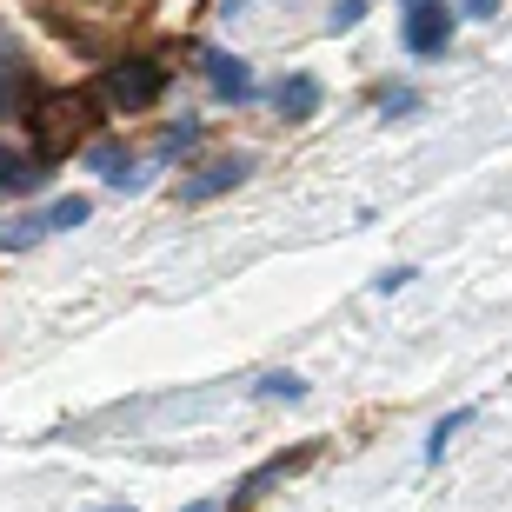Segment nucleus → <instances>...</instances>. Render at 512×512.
I'll use <instances>...</instances> for the list:
<instances>
[{
  "label": "nucleus",
  "instance_id": "1",
  "mask_svg": "<svg viewBox=\"0 0 512 512\" xmlns=\"http://www.w3.org/2000/svg\"><path fill=\"white\" fill-rule=\"evenodd\" d=\"M80 133H87V100L80 94H54V100H40V114H34V140L47 160H60V153L74 147Z\"/></svg>",
  "mask_w": 512,
  "mask_h": 512
},
{
  "label": "nucleus",
  "instance_id": "2",
  "mask_svg": "<svg viewBox=\"0 0 512 512\" xmlns=\"http://www.w3.org/2000/svg\"><path fill=\"white\" fill-rule=\"evenodd\" d=\"M160 87H167V74L153 67V60H120V67H107V80H100V94L114 100V107H153L160 100Z\"/></svg>",
  "mask_w": 512,
  "mask_h": 512
},
{
  "label": "nucleus",
  "instance_id": "3",
  "mask_svg": "<svg viewBox=\"0 0 512 512\" xmlns=\"http://www.w3.org/2000/svg\"><path fill=\"white\" fill-rule=\"evenodd\" d=\"M406 47L419 60H433L453 47V14H446V0H406Z\"/></svg>",
  "mask_w": 512,
  "mask_h": 512
},
{
  "label": "nucleus",
  "instance_id": "4",
  "mask_svg": "<svg viewBox=\"0 0 512 512\" xmlns=\"http://www.w3.org/2000/svg\"><path fill=\"white\" fill-rule=\"evenodd\" d=\"M247 153H227V160H207V167L193 173V180H180V200H187V207H200V200H213V193H227V187H240V180H247Z\"/></svg>",
  "mask_w": 512,
  "mask_h": 512
},
{
  "label": "nucleus",
  "instance_id": "5",
  "mask_svg": "<svg viewBox=\"0 0 512 512\" xmlns=\"http://www.w3.org/2000/svg\"><path fill=\"white\" fill-rule=\"evenodd\" d=\"M273 107H280V120H313L320 114V80L313 74H286L280 87H273Z\"/></svg>",
  "mask_w": 512,
  "mask_h": 512
},
{
  "label": "nucleus",
  "instance_id": "6",
  "mask_svg": "<svg viewBox=\"0 0 512 512\" xmlns=\"http://www.w3.org/2000/svg\"><path fill=\"white\" fill-rule=\"evenodd\" d=\"M207 80H213V94H220V100H247L253 94L247 60H233V54H207Z\"/></svg>",
  "mask_w": 512,
  "mask_h": 512
},
{
  "label": "nucleus",
  "instance_id": "7",
  "mask_svg": "<svg viewBox=\"0 0 512 512\" xmlns=\"http://www.w3.org/2000/svg\"><path fill=\"white\" fill-rule=\"evenodd\" d=\"M47 187V167L27 160V153H7L0 147V193H40Z\"/></svg>",
  "mask_w": 512,
  "mask_h": 512
},
{
  "label": "nucleus",
  "instance_id": "8",
  "mask_svg": "<svg viewBox=\"0 0 512 512\" xmlns=\"http://www.w3.org/2000/svg\"><path fill=\"white\" fill-rule=\"evenodd\" d=\"M40 233H47V213H34V220H14V227H0V253H20V247H34Z\"/></svg>",
  "mask_w": 512,
  "mask_h": 512
},
{
  "label": "nucleus",
  "instance_id": "9",
  "mask_svg": "<svg viewBox=\"0 0 512 512\" xmlns=\"http://www.w3.org/2000/svg\"><path fill=\"white\" fill-rule=\"evenodd\" d=\"M87 167L107 173V180H120V167H127V147H120V140H94V147H87Z\"/></svg>",
  "mask_w": 512,
  "mask_h": 512
},
{
  "label": "nucleus",
  "instance_id": "10",
  "mask_svg": "<svg viewBox=\"0 0 512 512\" xmlns=\"http://www.w3.org/2000/svg\"><path fill=\"white\" fill-rule=\"evenodd\" d=\"M87 200H80V193H67V200H54V207H47V233H60V227H80V220H87Z\"/></svg>",
  "mask_w": 512,
  "mask_h": 512
},
{
  "label": "nucleus",
  "instance_id": "11",
  "mask_svg": "<svg viewBox=\"0 0 512 512\" xmlns=\"http://www.w3.org/2000/svg\"><path fill=\"white\" fill-rule=\"evenodd\" d=\"M260 399H306V380H293V373H266Z\"/></svg>",
  "mask_w": 512,
  "mask_h": 512
},
{
  "label": "nucleus",
  "instance_id": "12",
  "mask_svg": "<svg viewBox=\"0 0 512 512\" xmlns=\"http://www.w3.org/2000/svg\"><path fill=\"white\" fill-rule=\"evenodd\" d=\"M459 426H466V413H446V419H439V426H433V439H426V459H439V453H446V439H453Z\"/></svg>",
  "mask_w": 512,
  "mask_h": 512
},
{
  "label": "nucleus",
  "instance_id": "13",
  "mask_svg": "<svg viewBox=\"0 0 512 512\" xmlns=\"http://www.w3.org/2000/svg\"><path fill=\"white\" fill-rule=\"evenodd\" d=\"M193 133H200V127H193V120H180V127H167V140H160V147L180 153V147H193Z\"/></svg>",
  "mask_w": 512,
  "mask_h": 512
},
{
  "label": "nucleus",
  "instance_id": "14",
  "mask_svg": "<svg viewBox=\"0 0 512 512\" xmlns=\"http://www.w3.org/2000/svg\"><path fill=\"white\" fill-rule=\"evenodd\" d=\"M360 14H366V0H340L333 7V27H360Z\"/></svg>",
  "mask_w": 512,
  "mask_h": 512
},
{
  "label": "nucleus",
  "instance_id": "15",
  "mask_svg": "<svg viewBox=\"0 0 512 512\" xmlns=\"http://www.w3.org/2000/svg\"><path fill=\"white\" fill-rule=\"evenodd\" d=\"M459 7H466V14H473V20H486V14H499V0H459Z\"/></svg>",
  "mask_w": 512,
  "mask_h": 512
},
{
  "label": "nucleus",
  "instance_id": "16",
  "mask_svg": "<svg viewBox=\"0 0 512 512\" xmlns=\"http://www.w3.org/2000/svg\"><path fill=\"white\" fill-rule=\"evenodd\" d=\"M187 512H220V506H213V499H193V506Z\"/></svg>",
  "mask_w": 512,
  "mask_h": 512
},
{
  "label": "nucleus",
  "instance_id": "17",
  "mask_svg": "<svg viewBox=\"0 0 512 512\" xmlns=\"http://www.w3.org/2000/svg\"><path fill=\"white\" fill-rule=\"evenodd\" d=\"M94 512H133V506H94Z\"/></svg>",
  "mask_w": 512,
  "mask_h": 512
}]
</instances>
